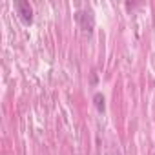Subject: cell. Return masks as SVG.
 Returning a JSON list of instances; mask_svg holds the SVG:
<instances>
[{
    "mask_svg": "<svg viewBox=\"0 0 155 155\" xmlns=\"http://www.w3.org/2000/svg\"><path fill=\"white\" fill-rule=\"evenodd\" d=\"M15 9L18 11V15H20L24 24H31L33 22V9H31L29 2H26V0H17V2H15Z\"/></svg>",
    "mask_w": 155,
    "mask_h": 155,
    "instance_id": "obj_1",
    "label": "cell"
},
{
    "mask_svg": "<svg viewBox=\"0 0 155 155\" xmlns=\"http://www.w3.org/2000/svg\"><path fill=\"white\" fill-rule=\"evenodd\" d=\"M95 106H97L99 111H104V97H102L101 93L95 95Z\"/></svg>",
    "mask_w": 155,
    "mask_h": 155,
    "instance_id": "obj_2",
    "label": "cell"
}]
</instances>
